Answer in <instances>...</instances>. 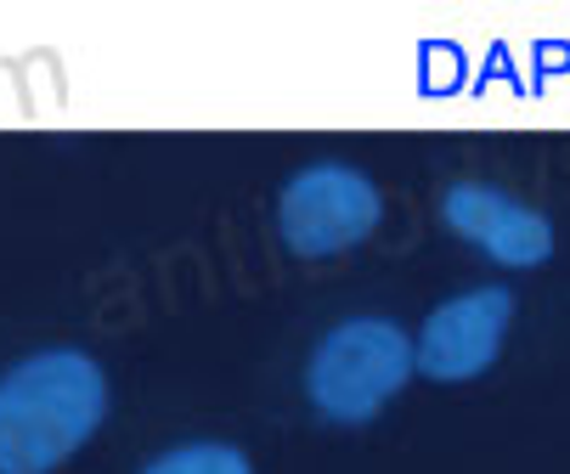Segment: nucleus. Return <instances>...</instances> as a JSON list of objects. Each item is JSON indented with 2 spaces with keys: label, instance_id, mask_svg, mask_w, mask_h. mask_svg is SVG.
<instances>
[{
  "label": "nucleus",
  "instance_id": "nucleus-1",
  "mask_svg": "<svg viewBox=\"0 0 570 474\" xmlns=\"http://www.w3.org/2000/svg\"><path fill=\"white\" fill-rule=\"evenodd\" d=\"M108 413L102 367L73 350H35L0 373V474H51Z\"/></svg>",
  "mask_w": 570,
  "mask_h": 474
},
{
  "label": "nucleus",
  "instance_id": "nucleus-5",
  "mask_svg": "<svg viewBox=\"0 0 570 474\" xmlns=\"http://www.w3.org/2000/svg\"><path fill=\"white\" fill-rule=\"evenodd\" d=\"M441 220L463 244H474L480 255H492L498 266L514 271H531L553 255V220L492 181H452L441 198Z\"/></svg>",
  "mask_w": 570,
  "mask_h": 474
},
{
  "label": "nucleus",
  "instance_id": "nucleus-6",
  "mask_svg": "<svg viewBox=\"0 0 570 474\" xmlns=\"http://www.w3.org/2000/svg\"><path fill=\"white\" fill-rule=\"evenodd\" d=\"M141 474H255V463L232 441H187V446L158 452Z\"/></svg>",
  "mask_w": 570,
  "mask_h": 474
},
{
  "label": "nucleus",
  "instance_id": "nucleus-4",
  "mask_svg": "<svg viewBox=\"0 0 570 474\" xmlns=\"http://www.w3.org/2000/svg\"><path fill=\"white\" fill-rule=\"evenodd\" d=\"M509 323H514V288L503 283H480V288H463L452 299H441L424 328L413 339V362L424 378L435 384H463V378H480L503 356V339H509Z\"/></svg>",
  "mask_w": 570,
  "mask_h": 474
},
{
  "label": "nucleus",
  "instance_id": "nucleus-3",
  "mask_svg": "<svg viewBox=\"0 0 570 474\" xmlns=\"http://www.w3.org/2000/svg\"><path fill=\"white\" fill-rule=\"evenodd\" d=\"M379 215H384V198H379L373 176L356 165H340V158L294 170L283 181V198H277V231L305 260L356 249L379 226Z\"/></svg>",
  "mask_w": 570,
  "mask_h": 474
},
{
  "label": "nucleus",
  "instance_id": "nucleus-2",
  "mask_svg": "<svg viewBox=\"0 0 570 474\" xmlns=\"http://www.w3.org/2000/svg\"><path fill=\"white\" fill-rule=\"evenodd\" d=\"M419 373L413 339L390 316H351L316 339L305 362V395L328 424H367Z\"/></svg>",
  "mask_w": 570,
  "mask_h": 474
}]
</instances>
